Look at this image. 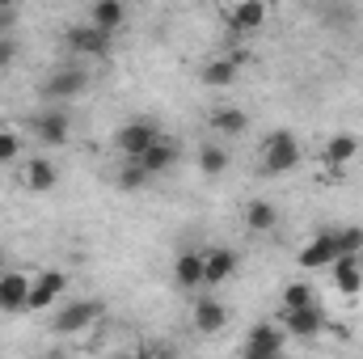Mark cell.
<instances>
[{
  "instance_id": "6da1fadb",
  "label": "cell",
  "mask_w": 363,
  "mask_h": 359,
  "mask_svg": "<svg viewBox=\"0 0 363 359\" xmlns=\"http://www.w3.org/2000/svg\"><path fill=\"white\" fill-rule=\"evenodd\" d=\"M300 165V140L291 131H271L262 144V178H283Z\"/></svg>"
},
{
  "instance_id": "7a4b0ae2",
  "label": "cell",
  "mask_w": 363,
  "mask_h": 359,
  "mask_svg": "<svg viewBox=\"0 0 363 359\" xmlns=\"http://www.w3.org/2000/svg\"><path fill=\"white\" fill-rule=\"evenodd\" d=\"M165 136H161V127L152 123V118H131V123H123L118 131H114V148L127 157V161H140L152 144H161Z\"/></svg>"
},
{
  "instance_id": "3957f363",
  "label": "cell",
  "mask_w": 363,
  "mask_h": 359,
  "mask_svg": "<svg viewBox=\"0 0 363 359\" xmlns=\"http://www.w3.org/2000/svg\"><path fill=\"white\" fill-rule=\"evenodd\" d=\"M85 89H89V72L81 64H64L43 81V101H68V97H81Z\"/></svg>"
},
{
  "instance_id": "277c9868",
  "label": "cell",
  "mask_w": 363,
  "mask_h": 359,
  "mask_svg": "<svg viewBox=\"0 0 363 359\" xmlns=\"http://www.w3.org/2000/svg\"><path fill=\"white\" fill-rule=\"evenodd\" d=\"M287 334L279 330V321H258L245 338V355L241 359H283Z\"/></svg>"
},
{
  "instance_id": "5b68a950",
  "label": "cell",
  "mask_w": 363,
  "mask_h": 359,
  "mask_svg": "<svg viewBox=\"0 0 363 359\" xmlns=\"http://www.w3.org/2000/svg\"><path fill=\"white\" fill-rule=\"evenodd\" d=\"M97 317H101V300H72V304H64V309L55 313L51 330H55V334H85Z\"/></svg>"
},
{
  "instance_id": "8992f818",
  "label": "cell",
  "mask_w": 363,
  "mask_h": 359,
  "mask_svg": "<svg viewBox=\"0 0 363 359\" xmlns=\"http://www.w3.org/2000/svg\"><path fill=\"white\" fill-rule=\"evenodd\" d=\"M64 43H68V51H72V55H81V60H106L114 38L97 34L89 21H85V26H68V30H64Z\"/></svg>"
},
{
  "instance_id": "52a82bcc",
  "label": "cell",
  "mask_w": 363,
  "mask_h": 359,
  "mask_svg": "<svg viewBox=\"0 0 363 359\" xmlns=\"http://www.w3.org/2000/svg\"><path fill=\"white\" fill-rule=\"evenodd\" d=\"M279 330L287 338H317L325 330V309L308 304V309H296V313H279Z\"/></svg>"
},
{
  "instance_id": "ba28073f",
  "label": "cell",
  "mask_w": 363,
  "mask_h": 359,
  "mask_svg": "<svg viewBox=\"0 0 363 359\" xmlns=\"http://www.w3.org/2000/svg\"><path fill=\"white\" fill-rule=\"evenodd\" d=\"M64 287H68V275H64V270H43V275L30 283V304H26V313H43L47 304H55V300L64 296Z\"/></svg>"
},
{
  "instance_id": "9c48e42d",
  "label": "cell",
  "mask_w": 363,
  "mask_h": 359,
  "mask_svg": "<svg viewBox=\"0 0 363 359\" xmlns=\"http://www.w3.org/2000/svg\"><path fill=\"white\" fill-rule=\"evenodd\" d=\"M34 136H38L47 148H60V144H68V136H72V118H68L60 106H51V110H43V114L34 118Z\"/></svg>"
},
{
  "instance_id": "30bf717a",
  "label": "cell",
  "mask_w": 363,
  "mask_h": 359,
  "mask_svg": "<svg viewBox=\"0 0 363 359\" xmlns=\"http://www.w3.org/2000/svg\"><path fill=\"white\" fill-rule=\"evenodd\" d=\"M30 283L34 279H26L21 270H4L0 275V313H26V304H30Z\"/></svg>"
},
{
  "instance_id": "8fae6325",
  "label": "cell",
  "mask_w": 363,
  "mask_h": 359,
  "mask_svg": "<svg viewBox=\"0 0 363 359\" xmlns=\"http://www.w3.org/2000/svg\"><path fill=\"white\" fill-rule=\"evenodd\" d=\"M241 267V258H237V250H228V245H216V250H207L203 254V283H228L233 275Z\"/></svg>"
},
{
  "instance_id": "7c38bea8",
  "label": "cell",
  "mask_w": 363,
  "mask_h": 359,
  "mask_svg": "<svg viewBox=\"0 0 363 359\" xmlns=\"http://www.w3.org/2000/svg\"><path fill=\"white\" fill-rule=\"evenodd\" d=\"M123 21H127V4H123V0H93L89 4V26L97 34L114 38V34L123 30Z\"/></svg>"
},
{
  "instance_id": "4fadbf2b",
  "label": "cell",
  "mask_w": 363,
  "mask_h": 359,
  "mask_svg": "<svg viewBox=\"0 0 363 359\" xmlns=\"http://www.w3.org/2000/svg\"><path fill=\"white\" fill-rule=\"evenodd\" d=\"M224 21H228L233 34H258L262 21H267V4L262 0H241V4H233L224 13Z\"/></svg>"
},
{
  "instance_id": "5bb4252c",
  "label": "cell",
  "mask_w": 363,
  "mask_h": 359,
  "mask_svg": "<svg viewBox=\"0 0 363 359\" xmlns=\"http://www.w3.org/2000/svg\"><path fill=\"white\" fill-rule=\"evenodd\" d=\"M300 270H325L338 263V245H334V233H317L304 250H300Z\"/></svg>"
},
{
  "instance_id": "9a60e30c",
  "label": "cell",
  "mask_w": 363,
  "mask_h": 359,
  "mask_svg": "<svg viewBox=\"0 0 363 359\" xmlns=\"http://www.w3.org/2000/svg\"><path fill=\"white\" fill-rule=\"evenodd\" d=\"M359 157V136H351V131H334L330 140H325V148H321V161L330 165V170H342V165H351Z\"/></svg>"
},
{
  "instance_id": "2e32d148",
  "label": "cell",
  "mask_w": 363,
  "mask_h": 359,
  "mask_svg": "<svg viewBox=\"0 0 363 359\" xmlns=\"http://www.w3.org/2000/svg\"><path fill=\"white\" fill-rule=\"evenodd\" d=\"M207 127H211L216 136H245V131H250V114L237 110V106H216V110L207 114Z\"/></svg>"
},
{
  "instance_id": "e0dca14e",
  "label": "cell",
  "mask_w": 363,
  "mask_h": 359,
  "mask_svg": "<svg viewBox=\"0 0 363 359\" xmlns=\"http://www.w3.org/2000/svg\"><path fill=\"white\" fill-rule=\"evenodd\" d=\"M135 165H140L148 178H161V174H169V170L178 165V148H174L169 140H161V144H152V148H148Z\"/></svg>"
},
{
  "instance_id": "ac0fdd59",
  "label": "cell",
  "mask_w": 363,
  "mask_h": 359,
  "mask_svg": "<svg viewBox=\"0 0 363 359\" xmlns=\"http://www.w3.org/2000/svg\"><path fill=\"white\" fill-rule=\"evenodd\" d=\"M228 326V309L220 304V300H194V330L199 334H220Z\"/></svg>"
},
{
  "instance_id": "d6986e66",
  "label": "cell",
  "mask_w": 363,
  "mask_h": 359,
  "mask_svg": "<svg viewBox=\"0 0 363 359\" xmlns=\"http://www.w3.org/2000/svg\"><path fill=\"white\" fill-rule=\"evenodd\" d=\"M21 178H26V186H30L34 194H47V190H55L60 174H55V165H51L47 157H30L26 170H21Z\"/></svg>"
},
{
  "instance_id": "ffe728a7",
  "label": "cell",
  "mask_w": 363,
  "mask_h": 359,
  "mask_svg": "<svg viewBox=\"0 0 363 359\" xmlns=\"http://www.w3.org/2000/svg\"><path fill=\"white\" fill-rule=\"evenodd\" d=\"M334 287H338L342 296H359V287H363V263L359 258H338V263H334Z\"/></svg>"
},
{
  "instance_id": "44dd1931",
  "label": "cell",
  "mask_w": 363,
  "mask_h": 359,
  "mask_svg": "<svg viewBox=\"0 0 363 359\" xmlns=\"http://www.w3.org/2000/svg\"><path fill=\"white\" fill-rule=\"evenodd\" d=\"M174 283H178L182 292L199 287V283H203V254H194V250L178 254V263H174Z\"/></svg>"
},
{
  "instance_id": "7402d4cb",
  "label": "cell",
  "mask_w": 363,
  "mask_h": 359,
  "mask_svg": "<svg viewBox=\"0 0 363 359\" xmlns=\"http://www.w3.org/2000/svg\"><path fill=\"white\" fill-rule=\"evenodd\" d=\"M274 224H279L274 203H267V199H250V203H245V228H250V233H271Z\"/></svg>"
},
{
  "instance_id": "603a6c76",
  "label": "cell",
  "mask_w": 363,
  "mask_h": 359,
  "mask_svg": "<svg viewBox=\"0 0 363 359\" xmlns=\"http://www.w3.org/2000/svg\"><path fill=\"white\" fill-rule=\"evenodd\" d=\"M237 72H241V68H237L233 60H211V64H203V72H199V77H203V85H207V89H228V85L237 81Z\"/></svg>"
},
{
  "instance_id": "cb8c5ba5",
  "label": "cell",
  "mask_w": 363,
  "mask_h": 359,
  "mask_svg": "<svg viewBox=\"0 0 363 359\" xmlns=\"http://www.w3.org/2000/svg\"><path fill=\"white\" fill-rule=\"evenodd\" d=\"M224 170H228V153L207 140V144L199 148V174H203V178H220Z\"/></svg>"
},
{
  "instance_id": "d4e9b609",
  "label": "cell",
  "mask_w": 363,
  "mask_h": 359,
  "mask_svg": "<svg viewBox=\"0 0 363 359\" xmlns=\"http://www.w3.org/2000/svg\"><path fill=\"white\" fill-rule=\"evenodd\" d=\"M334 245H338V258H359L363 254V228L351 224V228H334Z\"/></svg>"
},
{
  "instance_id": "484cf974",
  "label": "cell",
  "mask_w": 363,
  "mask_h": 359,
  "mask_svg": "<svg viewBox=\"0 0 363 359\" xmlns=\"http://www.w3.org/2000/svg\"><path fill=\"white\" fill-rule=\"evenodd\" d=\"M279 300H283V313H296V309H308V304H317V296H313V287H308V283H287Z\"/></svg>"
},
{
  "instance_id": "4316f807",
  "label": "cell",
  "mask_w": 363,
  "mask_h": 359,
  "mask_svg": "<svg viewBox=\"0 0 363 359\" xmlns=\"http://www.w3.org/2000/svg\"><path fill=\"white\" fill-rule=\"evenodd\" d=\"M17 157H21V136L9 131V127H0V165H13Z\"/></svg>"
},
{
  "instance_id": "83f0119b",
  "label": "cell",
  "mask_w": 363,
  "mask_h": 359,
  "mask_svg": "<svg viewBox=\"0 0 363 359\" xmlns=\"http://www.w3.org/2000/svg\"><path fill=\"white\" fill-rule=\"evenodd\" d=\"M114 182H118V190H140V186H148V174H144L135 161H127V165L118 170V178H114Z\"/></svg>"
},
{
  "instance_id": "f1b7e54d",
  "label": "cell",
  "mask_w": 363,
  "mask_h": 359,
  "mask_svg": "<svg viewBox=\"0 0 363 359\" xmlns=\"http://www.w3.org/2000/svg\"><path fill=\"white\" fill-rule=\"evenodd\" d=\"M13 60H17V38L9 34V38H0V72L13 68Z\"/></svg>"
},
{
  "instance_id": "f546056e",
  "label": "cell",
  "mask_w": 363,
  "mask_h": 359,
  "mask_svg": "<svg viewBox=\"0 0 363 359\" xmlns=\"http://www.w3.org/2000/svg\"><path fill=\"white\" fill-rule=\"evenodd\" d=\"M140 359H178V355H174L169 347H144V351H140Z\"/></svg>"
},
{
  "instance_id": "4dcf8cb0",
  "label": "cell",
  "mask_w": 363,
  "mask_h": 359,
  "mask_svg": "<svg viewBox=\"0 0 363 359\" xmlns=\"http://www.w3.org/2000/svg\"><path fill=\"white\" fill-rule=\"evenodd\" d=\"M43 359H68V351L64 347H51V351H43Z\"/></svg>"
},
{
  "instance_id": "1f68e13d",
  "label": "cell",
  "mask_w": 363,
  "mask_h": 359,
  "mask_svg": "<svg viewBox=\"0 0 363 359\" xmlns=\"http://www.w3.org/2000/svg\"><path fill=\"white\" fill-rule=\"evenodd\" d=\"M4 270H9V258H4V250H0V275H4Z\"/></svg>"
}]
</instances>
